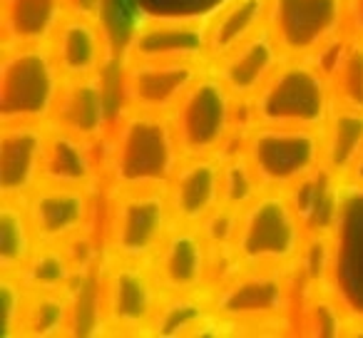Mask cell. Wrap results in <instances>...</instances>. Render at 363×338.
<instances>
[{"label":"cell","instance_id":"cell-16","mask_svg":"<svg viewBox=\"0 0 363 338\" xmlns=\"http://www.w3.org/2000/svg\"><path fill=\"white\" fill-rule=\"evenodd\" d=\"M172 219L184 227H199L222 207V162L217 157H184L167 187Z\"/></svg>","mask_w":363,"mask_h":338},{"label":"cell","instance_id":"cell-18","mask_svg":"<svg viewBox=\"0 0 363 338\" xmlns=\"http://www.w3.org/2000/svg\"><path fill=\"white\" fill-rule=\"evenodd\" d=\"M286 60L279 50L277 40L272 38L269 28L249 38L232 52L214 60L212 72L227 85V90L239 100H249L264 87V82L277 72V67Z\"/></svg>","mask_w":363,"mask_h":338},{"label":"cell","instance_id":"cell-23","mask_svg":"<svg viewBox=\"0 0 363 338\" xmlns=\"http://www.w3.org/2000/svg\"><path fill=\"white\" fill-rule=\"evenodd\" d=\"M363 152V112L333 105L323 125V169L346 182Z\"/></svg>","mask_w":363,"mask_h":338},{"label":"cell","instance_id":"cell-3","mask_svg":"<svg viewBox=\"0 0 363 338\" xmlns=\"http://www.w3.org/2000/svg\"><path fill=\"white\" fill-rule=\"evenodd\" d=\"M167 189H117L107 194L102 249L107 259L152 261L172 229Z\"/></svg>","mask_w":363,"mask_h":338},{"label":"cell","instance_id":"cell-30","mask_svg":"<svg viewBox=\"0 0 363 338\" xmlns=\"http://www.w3.org/2000/svg\"><path fill=\"white\" fill-rule=\"evenodd\" d=\"M328 85H331L333 105L363 112V40L353 38Z\"/></svg>","mask_w":363,"mask_h":338},{"label":"cell","instance_id":"cell-1","mask_svg":"<svg viewBox=\"0 0 363 338\" xmlns=\"http://www.w3.org/2000/svg\"><path fill=\"white\" fill-rule=\"evenodd\" d=\"M102 150L107 192L167 189L184 159L169 115L137 110H125L110 127Z\"/></svg>","mask_w":363,"mask_h":338},{"label":"cell","instance_id":"cell-35","mask_svg":"<svg viewBox=\"0 0 363 338\" xmlns=\"http://www.w3.org/2000/svg\"><path fill=\"white\" fill-rule=\"evenodd\" d=\"M346 28L353 38L363 40V0H346Z\"/></svg>","mask_w":363,"mask_h":338},{"label":"cell","instance_id":"cell-15","mask_svg":"<svg viewBox=\"0 0 363 338\" xmlns=\"http://www.w3.org/2000/svg\"><path fill=\"white\" fill-rule=\"evenodd\" d=\"M48 122L0 125V197L26 199L43 182Z\"/></svg>","mask_w":363,"mask_h":338},{"label":"cell","instance_id":"cell-10","mask_svg":"<svg viewBox=\"0 0 363 338\" xmlns=\"http://www.w3.org/2000/svg\"><path fill=\"white\" fill-rule=\"evenodd\" d=\"M269 33L284 57H311L346 28V0H269Z\"/></svg>","mask_w":363,"mask_h":338},{"label":"cell","instance_id":"cell-8","mask_svg":"<svg viewBox=\"0 0 363 338\" xmlns=\"http://www.w3.org/2000/svg\"><path fill=\"white\" fill-rule=\"evenodd\" d=\"M247 157L267 192H289L323 167V130L257 125Z\"/></svg>","mask_w":363,"mask_h":338},{"label":"cell","instance_id":"cell-32","mask_svg":"<svg viewBox=\"0 0 363 338\" xmlns=\"http://www.w3.org/2000/svg\"><path fill=\"white\" fill-rule=\"evenodd\" d=\"M28 298H30V291L23 286L18 274H0V301H3L0 333L3 338H21Z\"/></svg>","mask_w":363,"mask_h":338},{"label":"cell","instance_id":"cell-22","mask_svg":"<svg viewBox=\"0 0 363 338\" xmlns=\"http://www.w3.org/2000/svg\"><path fill=\"white\" fill-rule=\"evenodd\" d=\"M269 23V0H229L227 6L209 18V65L257 33Z\"/></svg>","mask_w":363,"mask_h":338},{"label":"cell","instance_id":"cell-24","mask_svg":"<svg viewBox=\"0 0 363 338\" xmlns=\"http://www.w3.org/2000/svg\"><path fill=\"white\" fill-rule=\"evenodd\" d=\"M75 288L65 291H30L21 338H60L75 333Z\"/></svg>","mask_w":363,"mask_h":338},{"label":"cell","instance_id":"cell-27","mask_svg":"<svg viewBox=\"0 0 363 338\" xmlns=\"http://www.w3.org/2000/svg\"><path fill=\"white\" fill-rule=\"evenodd\" d=\"M38 247L26 199L0 197V274H18Z\"/></svg>","mask_w":363,"mask_h":338},{"label":"cell","instance_id":"cell-14","mask_svg":"<svg viewBox=\"0 0 363 338\" xmlns=\"http://www.w3.org/2000/svg\"><path fill=\"white\" fill-rule=\"evenodd\" d=\"M150 266L164 293H209V244L197 227L172 224Z\"/></svg>","mask_w":363,"mask_h":338},{"label":"cell","instance_id":"cell-29","mask_svg":"<svg viewBox=\"0 0 363 338\" xmlns=\"http://www.w3.org/2000/svg\"><path fill=\"white\" fill-rule=\"evenodd\" d=\"M348 323L351 316L331 288H321L303 296L298 308V333L313 338H336L346 336Z\"/></svg>","mask_w":363,"mask_h":338},{"label":"cell","instance_id":"cell-26","mask_svg":"<svg viewBox=\"0 0 363 338\" xmlns=\"http://www.w3.org/2000/svg\"><path fill=\"white\" fill-rule=\"evenodd\" d=\"M214 313L209 293H164L147 336L194 338V331Z\"/></svg>","mask_w":363,"mask_h":338},{"label":"cell","instance_id":"cell-5","mask_svg":"<svg viewBox=\"0 0 363 338\" xmlns=\"http://www.w3.org/2000/svg\"><path fill=\"white\" fill-rule=\"evenodd\" d=\"M306 227L289 192H262L242 212L237 249L244 266L294 269Z\"/></svg>","mask_w":363,"mask_h":338},{"label":"cell","instance_id":"cell-2","mask_svg":"<svg viewBox=\"0 0 363 338\" xmlns=\"http://www.w3.org/2000/svg\"><path fill=\"white\" fill-rule=\"evenodd\" d=\"M50 45L3 47L0 52V125L50 122L62 90Z\"/></svg>","mask_w":363,"mask_h":338},{"label":"cell","instance_id":"cell-28","mask_svg":"<svg viewBox=\"0 0 363 338\" xmlns=\"http://www.w3.org/2000/svg\"><path fill=\"white\" fill-rule=\"evenodd\" d=\"M18 278L28 291H65L75 288L85 276L75 271L62 244H38L28 264L18 271Z\"/></svg>","mask_w":363,"mask_h":338},{"label":"cell","instance_id":"cell-17","mask_svg":"<svg viewBox=\"0 0 363 338\" xmlns=\"http://www.w3.org/2000/svg\"><path fill=\"white\" fill-rule=\"evenodd\" d=\"M102 142L85 140V137H77L72 132L50 127L45 162H43V182L77 189H95L97 192L100 184H105V150H102Z\"/></svg>","mask_w":363,"mask_h":338},{"label":"cell","instance_id":"cell-9","mask_svg":"<svg viewBox=\"0 0 363 338\" xmlns=\"http://www.w3.org/2000/svg\"><path fill=\"white\" fill-rule=\"evenodd\" d=\"M234 95L222 80L212 72L204 75L189 87L179 105L169 112L172 127L179 140L184 157H217L224 140L234 130Z\"/></svg>","mask_w":363,"mask_h":338},{"label":"cell","instance_id":"cell-34","mask_svg":"<svg viewBox=\"0 0 363 338\" xmlns=\"http://www.w3.org/2000/svg\"><path fill=\"white\" fill-rule=\"evenodd\" d=\"M67 13L70 16L90 18V21H102V11H105V0H65Z\"/></svg>","mask_w":363,"mask_h":338},{"label":"cell","instance_id":"cell-19","mask_svg":"<svg viewBox=\"0 0 363 338\" xmlns=\"http://www.w3.org/2000/svg\"><path fill=\"white\" fill-rule=\"evenodd\" d=\"M50 127L72 132L85 140L102 142L110 132L107 120V100L102 75L72 77L62 82L60 97L50 115Z\"/></svg>","mask_w":363,"mask_h":338},{"label":"cell","instance_id":"cell-31","mask_svg":"<svg viewBox=\"0 0 363 338\" xmlns=\"http://www.w3.org/2000/svg\"><path fill=\"white\" fill-rule=\"evenodd\" d=\"M262 192L267 189L262 187L247 154L222 162V204L244 212Z\"/></svg>","mask_w":363,"mask_h":338},{"label":"cell","instance_id":"cell-21","mask_svg":"<svg viewBox=\"0 0 363 338\" xmlns=\"http://www.w3.org/2000/svg\"><path fill=\"white\" fill-rule=\"evenodd\" d=\"M65 16V0H0L3 47L50 45Z\"/></svg>","mask_w":363,"mask_h":338},{"label":"cell","instance_id":"cell-25","mask_svg":"<svg viewBox=\"0 0 363 338\" xmlns=\"http://www.w3.org/2000/svg\"><path fill=\"white\" fill-rule=\"evenodd\" d=\"M291 271L294 281L303 288V296L321 288H333L338 271V234L333 229L306 232Z\"/></svg>","mask_w":363,"mask_h":338},{"label":"cell","instance_id":"cell-13","mask_svg":"<svg viewBox=\"0 0 363 338\" xmlns=\"http://www.w3.org/2000/svg\"><path fill=\"white\" fill-rule=\"evenodd\" d=\"M95 189L40 182L26 197L38 244H65L95 224Z\"/></svg>","mask_w":363,"mask_h":338},{"label":"cell","instance_id":"cell-20","mask_svg":"<svg viewBox=\"0 0 363 338\" xmlns=\"http://www.w3.org/2000/svg\"><path fill=\"white\" fill-rule=\"evenodd\" d=\"M50 52L65 80L102 75L107 65V55H110L102 21H90V18L67 13L65 21L52 35Z\"/></svg>","mask_w":363,"mask_h":338},{"label":"cell","instance_id":"cell-6","mask_svg":"<svg viewBox=\"0 0 363 338\" xmlns=\"http://www.w3.org/2000/svg\"><path fill=\"white\" fill-rule=\"evenodd\" d=\"M164 296L147 261L107 259L97 271V311L105 331L147 336Z\"/></svg>","mask_w":363,"mask_h":338},{"label":"cell","instance_id":"cell-4","mask_svg":"<svg viewBox=\"0 0 363 338\" xmlns=\"http://www.w3.org/2000/svg\"><path fill=\"white\" fill-rule=\"evenodd\" d=\"M331 107V85L308 57H286L254 95L259 125L323 130Z\"/></svg>","mask_w":363,"mask_h":338},{"label":"cell","instance_id":"cell-11","mask_svg":"<svg viewBox=\"0 0 363 338\" xmlns=\"http://www.w3.org/2000/svg\"><path fill=\"white\" fill-rule=\"evenodd\" d=\"M209 62V18L147 16L132 30L125 45V62Z\"/></svg>","mask_w":363,"mask_h":338},{"label":"cell","instance_id":"cell-12","mask_svg":"<svg viewBox=\"0 0 363 338\" xmlns=\"http://www.w3.org/2000/svg\"><path fill=\"white\" fill-rule=\"evenodd\" d=\"M209 62H125L122 65V100L125 110L169 115L189 87L204 75Z\"/></svg>","mask_w":363,"mask_h":338},{"label":"cell","instance_id":"cell-36","mask_svg":"<svg viewBox=\"0 0 363 338\" xmlns=\"http://www.w3.org/2000/svg\"><path fill=\"white\" fill-rule=\"evenodd\" d=\"M343 184H346V189H353V192H363V152L356 159V164H353V169L348 172Z\"/></svg>","mask_w":363,"mask_h":338},{"label":"cell","instance_id":"cell-7","mask_svg":"<svg viewBox=\"0 0 363 338\" xmlns=\"http://www.w3.org/2000/svg\"><path fill=\"white\" fill-rule=\"evenodd\" d=\"M294 283L291 269L244 266L209 296L214 311L244 333L249 328L286 326L291 316Z\"/></svg>","mask_w":363,"mask_h":338},{"label":"cell","instance_id":"cell-33","mask_svg":"<svg viewBox=\"0 0 363 338\" xmlns=\"http://www.w3.org/2000/svg\"><path fill=\"white\" fill-rule=\"evenodd\" d=\"M239 227H242V212L222 204L197 229L207 239L209 247H234L239 237Z\"/></svg>","mask_w":363,"mask_h":338}]
</instances>
